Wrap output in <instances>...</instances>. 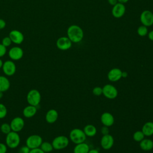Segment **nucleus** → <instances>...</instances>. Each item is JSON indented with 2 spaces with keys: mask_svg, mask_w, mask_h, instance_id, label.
Instances as JSON below:
<instances>
[{
  "mask_svg": "<svg viewBox=\"0 0 153 153\" xmlns=\"http://www.w3.org/2000/svg\"><path fill=\"white\" fill-rule=\"evenodd\" d=\"M67 36L72 42L78 43L84 38V31L78 25H72L67 29Z\"/></svg>",
  "mask_w": 153,
  "mask_h": 153,
  "instance_id": "f257e3e1",
  "label": "nucleus"
},
{
  "mask_svg": "<svg viewBox=\"0 0 153 153\" xmlns=\"http://www.w3.org/2000/svg\"><path fill=\"white\" fill-rule=\"evenodd\" d=\"M20 143V137L17 132L10 131L6 134L5 144L8 148L14 149L17 148Z\"/></svg>",
  "mask_w": 153,
  "mask_h": 153,
  "instance_id": "f03ea898",
  "label": "nucleus"
},
{
  "mask_svg": "<svg viewBox=\"0 0 153 153\" xmlns=\"http://www.w3.org/2000/svg\"><path fill=\"white\" fill-rule=\"evenodd\" d=\"M41 100V95L40 92L35 88L30 90L26 95V101L28 105L35 106H39Z\"/></svg>",
  "mask_w": 153,
  "mask_h": 153,
  "instance_id": "7ed1b4c3",
  "label": "nucleus"
},
{
  "mask_svg": "<svg viewBox=\"0 0 153 153\" xmlns=\"http://www.w3.org/2000/svg\"><path fill=\"white\" fill-rule=\"evenodd\" d=\"M86 135L83 130L78 128H75L71 130L69 133V139L75 144L85 142Z\"/></svg>",
  "mask_w": 153,
  "mask_h": 153,
  "instance_id": "20e7f679",
  "label": "nucleus"
},
{
  "mask_svg": "<svg viewBox=\"0 0 153 153\" xmlns=\"http://www.w3.org/2000/svg\"><path fill=\"white\" fill-rule=\"evenodd\" d=\"M69 143V138L64 135L57 136L54 137L51 142L54 149L61 150L66 148Z\"/></svg>",
  "mask_w": 153,
  "mask_h": 153,
  "instance_id": "39448f33",
  "label": "nucleus"
},
{
  "mask_svg": "<svg viewBox=\"0 0 153 153\" xmlns=\"http://www.w3.org/2000/svg\"><path fill=\"white\" fill-rule=\"evenodd\" d=\"M42 138L38 134H32L28 136L26 140V145L30 149L39 148L42 142Z\"/></svg>",
  "mask_w": 153,
  "mask_h": 153,
  "instance_id": "423d86ee",
  "label": "nucleus"
},
{
  "mask_svg": "<svg viewBox=\"0 0 153 153\" xmlns=\"http://www.w3.org/2000/svg\"><path fill=\"white\" fill-rule=\"evenodd\" d=\"M2 69L5 76H11L16 72V65L13 60H8L3 62Z\"/></svg>",
  "mask_w": 153,
  "mask_h": 153,
  "instance_id": "0eeeda50",
  "label": "nucleus"
},
{
  "mask_svg": "<svg viewBox=\"0 0 153 153\" xmlns=\"http://www.w3.org/2000/svg\"><path fill=\"white\" fill-rule=\"evenodd\" d=\"M102 94L109 99H114L118 96L117 88L112 84H106L102 87Z\"/></svg>",
  "mask_w": 153,
  "mask_h": 153,
  "instance_id": "6e6552de",
  "label": "nucleus"
},
{
  "mask_svg": "<svg viewBox=\"0 0 153 153\" xmlns=\"http://www.w3.org/2000/svg\"><path fill=\"white\" fill-rule=\"evenodd\" d=\"M140 21L142 25L146 27L153 25V12L148 10L143 11L140 15Z\"/></svg>",
  "mask_w": 153,
  "mask_h": 153,
  "instance_id": "1a4fd4ad",
  "label": "nucleus"
},
{
  "mask_svg": "<svg viewBox=\"0 0 153 153\" xmlns=\"http://www.w3.org/2000/svg\"><path fill=\"white\" fill-rule=\"evenodd\" d=\"M10 125L11 131L19 133L25 127L24 119L20 117H16L11 120Z\"/></svg>",
  "mask_w": 153,
  "mask_h": 153,
  "instance_id": "9d476101",
  "label": "nucleus"
},
{
  "mask_svg": "<svg viewBox=\"0 0 153 153\" xmlns=\"http://www.w3.org/2000/svg\"><path fill=\"white\" fill-rule=\"evenodd\" d=\"M72 42L68 36H61L56 41V47L58 49L65 51L68 50L72 47Z\"/></svg>",
  "mask_w": 153,
  "mask_h": 153,
  "instance_id": "9b49d317",
  "label": "nucleus"
},
{
  "mask_svg": "<svg viewBox=\"0 0 153 153\" xmlns=\"http://www.w3.org/2000/svg\"><path fill=\"white\" fill-rule=\"evenodd\" d=\"M24 54L23 49L20 47H13L8 51V56L12 60H20Z\"/></svg>",
  "mask_w": 153,
  "mask_h": 153,
  "instance_id": "f8f14e48",
  "label": "nucleus"
},
{
  "mask_svg": "<svg viewBox=\"0 0 153 153\" xmlns=\"http://www.w3.org/2000/svg\"><path fill=\"white\" fill-rule=\"evenodd\" d=\"M126 6L121 3L117 2L115 5L112 6L111 10L112 15L114 17L119 19L122 17L126 13Z\"/></svg>",
  "mask_w": 153,
  "mask_h": 153,
  "instance_id": "ddd939ff",
  "label": "nucleus"
},
{
  "mask_svg": "<svg viewBox=\"0 0 153 153\" xmlns=\"http://www.w3.org/2000/svg\"><path fill=\"white\" fill-rule=\"evenodd\" d=\"M114 143V139L113 136L109 134L103 135L100 140V146L105 150L111 149Z\"/></svg>",
  "mask_w": 153,
  "mask_h": 153,
  "instance_id": "4468645a",
  "label": "nucleus"
},
{
  "mask_svg": "<svg viewBox=\"0 0 153 153\" xmlns=\"http://www.w3.org/2000/svg\"><path fill=\"white\" fill-rule=\"evenodd\" d=\"M122 72L119 68H112L108 73V79L111 82H117L122 78Z\"/></svg>",
  "mask_w": 153,
  "mask_h": 153,
  "instance_id": "2eb2a0df",
  "label": "nucleus"
},
{
  "mask_svg": "<svg viewBox=\"0 0 153 153\" xmlns=\"http://www.w3.org/2000/svg\"><path fill=\"white\" fill-rule=\"evenodd\" d=\"M12 42L16 44H21L24 41L23 34L18 30H13L9 33L8 36Z\"/></svg>",
  "mask_w": 153,
  "mask_h": 153,
  "instance_id": "dca6fc26",
  "label": "nucleus"
},
{
  "mask_svg": "<svg viewBox=\"0 0 153 153\" xmlns=\"http://www.w3.org/2000/svg\"><path fill=\"white\" fill-rule=\"evenodd\" d=\"M100 121L103 126L109 127L114 124L115 119L112 114L108 112H105L101 115Z\"/></svg>",
  "mask_w": 153,
  "mask_h": 153,
  "instance_id": "f3484780",
  "label": "nucleus"
},
{
  "mask_svg": "<svg viewBox=\"0 0 153 153\" xmlns=\"http://www.w3.org/2000/svg\"><path fill=\"white\" fill-rule=\"evenodd\" d=\"M58 117V112L54 109H50L46 112L45 119L47 123L53 124L57 120Z\"/></svg>",
  "mask_w": 153,
  "mask_h": 153,
  "instance_id": "a211bd4d",
  "label": "nucleus"
},
{
  "mask_svg": "<svg viewBox=\"0 0 153 153\" xmlns=\"http://www.w3.org/2000/svg\"><path fill=\"white\" fill-rule=\"evenodd\" d=\"M38 111L37 106L28 105L23 109V115L26 118H30L35 115Z\"/></svg>",
  "mask_w": 153,
  "mask_h": 153,
  "instance_id": "6ab92c4d",
  "label": "nucleus"
},
{
  "mask_svg": "<svg viewBox=\"0 0 153 153\" xmlns=\"http://www.w3.org/2000/svg\"><path fill=\"white\" fill-rule=\"evenodd\" d=\"M88 145L85 142L76 144L74 148V153H88L90 150Z\"/></svg>",
  "mask_w": 153,
  "mask_h": 153,
  "instance_id": "aec40b11",
  "label": "nucleus"
},
{
  "mask_svg": "<svg viewBox=\"0 0 153 153\" xmlns=\"http://www.w3.org/2000/svg\"><path fill=\"white\" fill-rule=\"evenodd\" d=\"M10 81L9 79L4 75H0V91L5 92L10 89Z\"/></svg>",
  "mask_w": 153,
  "mask_h": 153,
  "instance_id": "412c9836",
  "label": "nucleus"
},
{
  "mask_svg": "<svg viewBox=\"0 0 153 153\" xmlns=\"http://www.w3.org/2000/svg\"><path fill=\"white\" fill-rule=\"evenodd\" d=\"M140 148L144 151H149L153 148V141L149 139H143L139 142Z\"/></svg>",
  "mask_w": 153,
  "mask_h": 153,
  "instance_id": "4be33fe9",
  "label": "nucleus"
},
{
  "mask_svg": "<svg viewBox=\"0 0 153 153\" xmlns=\"http://www.w3.org/2000/svg\"><path fill=\"white\" fill-rule=\"evenodd\" d=\"M142 131L145 136H151L153 134V122L148 121L145 123L142 128Z\"/></svg>",
  "mask_w": 153,
  "mask_h": 153,
  "instance_id": "5701e85b",
  "label": "nucleus"
},
{
  "mask_svg": "<svg viewBox=\"0 0 153 153\" xmlns=\"http://www.w3.org/2000/svg\"><path fill=\"white\" fill-rule=\"evenodd\" d=\"M83 131L86 135V136L88 137H93L97 133V128L96 127L92 124H87L86 125L84 128Z\"/></svg>",
  "mask_w": 153,
  "mask_h": 153,
  "instance_id": "b1692460",
  "label": "nucleus"
},
{
  "mask_svg": "<svg viewBox=\"0 0 153 153\" xmlns=\"http://www.w3.org/2000/svg\"><path fill=\"white\" fill-rule=\"evenodd\" d=\"M39 148L45 153L50 152H51L54 149V148L53 147V145H52V143L49 142H47V141L42 142Z\"/></svg>",
  "mask_w": 153,
  "mask_h": 153,
  "instance_id": "393cba45",
  "label": "nucleus"
},
{
  "mask_svg": "<svg viewBox=\"0 0 153 153\" xmlns=\"http://www.w3.org/2000/svg\"><path fill=\"white\" fill-rule=\"evenodd\" d=\"M145 134L142 131V130H137L135 131L133 133V140L137 142H140L141 140H142L145 137Z\"/></svg>",
  "mask_w": 153,
  "mask_h": 153,
  "instance_id": "a878e982",
  "label": "nucleus"
},
{
  "mask_svg": "<svg viewBox=\"0 0 153 153\" xmlns=\"http://www.w3.org/2000/svg\"><path fill=\"white\" fill-rule=\"evenodd\" d=\"M148 27L142 25L140 26H139L138 27V28L137 29V33L138 34L139 36H145L146 35H147L148 33Z\"/></svg>",
  "mask_w": 153,
  "mask_h": 153,
  "instance_id": "bb28decb",
  "label": "nucleus"
},
{
  "mask_svg": "<svg viewBox=\"0 0 153 153\" xmlns=\"http://www.w3.org/2000/svg\"><path fill=\"white\" fill-rule=\"evenodd\" d=\"M0 130L3 134H7L8 133H9L10 131H11V128L10 124L7 123H2L0 126Z\"/></svg>",
  "mask_w": 153,
  "mask_h": 153,
  "instance_id": "cd10ccee",
  "label": "nucleus"
},
{
  "mask_svg": "<svg viewBox=\"0 0 153 153\" xmlns=\"http://www.w3.org/2000/svg\"><path fill=\"white\" fill-rule=\"evenodd\" d=\"M7 108L5 105L0 103V119L4 118L7 115Z\"/></svg>",
  "mask_w": 153,
  "mask_h": 153,
  "instance_id": "c85d7f7f",
  "label": "nucleus"
},
{
  "mask_svg": "<svg viewBox=\"0 0 153 153\" xmlns=\"http://www.w3.org/2000/svg\"><path fill=\"white\" fill-rule=\"evenodd\" d=\"M12 43V41L9 36H5L2 39V44L4 45L5 47H9Z\"/></svg>",
  "mask_w": 153,
  "mask_h": 153,
  "instance_id": "c756f323",
  "label": "nucleus"
},
{
  "mask_svg": "<svg viewBox=\"0 0 153 153\" xmlns=\"http://www.w3.org/2000/svg\"><path fill=\"white\" fill-rule=\"evenodd\" d=\"M92 92L94 95L99 96L102 94V87H100L99 86H96L93 88Z\"/></svg>",
  "mask_w": 153,
  "mask_h": 153,
  "instance_id": "7c9ffc66",
  "label": "nucleus"
},
{
  "mask_svg": "<svg viewBox=\"0 0 153 153\" xmlns=\"http://www.w3.org/2000/svg\"><path fill=\"white\" fill-rule=\"evenodd\" d=\"M30 149L26 145H23L19 148V153H29Z\"/></svg>",
  "mask_w": 153,
  "mask_h": 153,
  "instance_id": "2f4dec72",
  "label": "nucleus"
},
{
  "mask_svg": "<svg viewBox=\"0 0 153 153\" xmlns=\"http://www.w3.org/2000/svg\"><path fill=\"white\" fill-rule=\"evenodd\" d=\"M7 53V47L0 44V58L3 57Z\"/></svg>",
  "mask_w": 153,
  "mask_h": 153,
  "instance_id": "473e14b6",
  "label": "nucleus"
},
{
  "mask_svg": "<svg viewBox=\"0 0 153 153\" xmlns=\"http://www.w3.org/2000/svg\"><path fill=\"white\" fill-rule=\"evenodd\" d=\"M7 148L8 147L5 143L0 142V153H7Z\"/></svg>",
  "mask_w": 153,
  "mask_h": 153,
  "instance_id": "72a5a7b5",
  "label": "nucleus"
},
{
  "mask_svg": "<svg viewBox=\"0 0 153 153\" xmlns=\"http://www.w3.org/2000/svg\"><path fill=\"white\" fill-rule=\"evenodd\" d=\"M29 153H45L40 148L31 149Z\"/></svg>",
  "mask_w": 153,
  "mask_h": 153,
  "instance_id": "f704fd0d",
  "label": "nucleus"
},
{
  "mask_svg": "<svg viewBox=\"0 0 153 153\" xmlns=\"http://www.w3.org/2000/svg\"><path fill=\"white\" fill-rule=\"evenodd\" d=\"M101 133H102V134L103 135L109 134V128H108V127H106V126H103V127H102V128H101Z\"/></svg>",
  "mask_w": 153,
  "mask_h": 153,
  "instance_id": "c9c22d12",
  "label": "nucleus"
},
{
  "mask_svg": "<svg viewBox=\"0 0 153 153\" xmlns=\"http://www.w3.org/2000/svg\"><path fill=\"white\" fill-rule=\"evenodd\" d=\"M6 26V22L4 20L0 19V30L3 29Z\"/></svg>",
  "mask_w": 153,
  "mask_h": 153,
  "instance_id": "e433bc0d",
  "label": "nucleus"
},
{
  "mask_svg": "<svg viewBox=\"0 0 153 153\" xmlns=\"http://www.w3.org/2000/svg\"><path fill=\"white\" fill-rule=\"evenodd\" d=\"M147 35H148V37L149 38V39L152 41H153V30H152L150 32H149L148 33Z\"/></svg>",
  "mask_w": 153,
  "mask_h": 153,
  "instance_id": "4c0bfd02",
  "label": "nucleus"
},
{
  "mask_svg": "<svg viewBox=\"0 0 153 153\" xmlns=\"http://www.w3.org/2000/svg\"><path fill=\"white\" fill-rule=\"evenodd\" d=\"M107 1L109 3V4L112 6H114L118 2L117 0H107Z\"/></svg>",
  "mask_w": 153,
  "mask_h": 153,
  "instance_id": "58836bf2",
  "label": "nucleus"
},
{
  "mask_svg": "<svg viewBox=\"0 0 153 153\" xmlns=\"http://www.w3.org/2000/svg\"><path fill=\"white\" fill-rule=\"evenodd\" d=\"M88 153H99V152L98 151V150L96 149H90Z\"/></svg>",
  "mask_w": 153,
  "mask_h": 153,
  "instance_id": "ea45409f",
  "label": "nucleus"
},
{
  "mask_svg": "<svg viewBox=\"0 0 153 153\" xmlns=\"http://www.w3.org/2000/svg\"><path fill=\"white\" fill-rule=\"evenodd\" d=\"M117 1H118V2L124 4L127 3L129 0H117Z\"/></svg>",
  "mask_w": 153,
  "mask_h": 153,
  "instance_id": "a19ab883",
  "label": "nucleus"
},
{
  "mask_svg": "<svg viewBox=\"0 0 153 153\" xmlns=\"http://www.w3.org/2000/svg\"><path fill=\"white\" fill-rule=\"evenodd\" d=\"M127 75H128V74L127 72H125V71L122 72V78H126Z\"/></svg>",
  "mask_w": 153,
  "mask_h": 153,
  "instance_id": "79ce46f5",
  "label": "nucleus"
},
{
  "mask_svg": "<svg viewBox=\"0 0 153 153\" xmlns=\"http://www.w3.org/2000/svg\"><path fill=\"white\" fill-rule=\"evenodd\" d=\"M4 96V93L2 91H0V99H1Z\"/></svg>",
  "mask_w": 153,
  "mask_h": 153,
  "instance_id": "37998d69",
  "label": "nucleus"
},
{
  "mask_svg": "<svg viewBox=\"0 0 153 153\" xmlns=\"http://www.w3.org/2000/svg\"><path fill=\"white\" fill-rule=\"evenodd\" d=\"M2 65H3V62H2V60L0 59V69H1V68H2Z\"/></svg>",
  "mask_w": 153,
  "mask_h": 153,
  "instance_id": "c03bdc74",
  "label": "nucleus"
}]
</instances>
